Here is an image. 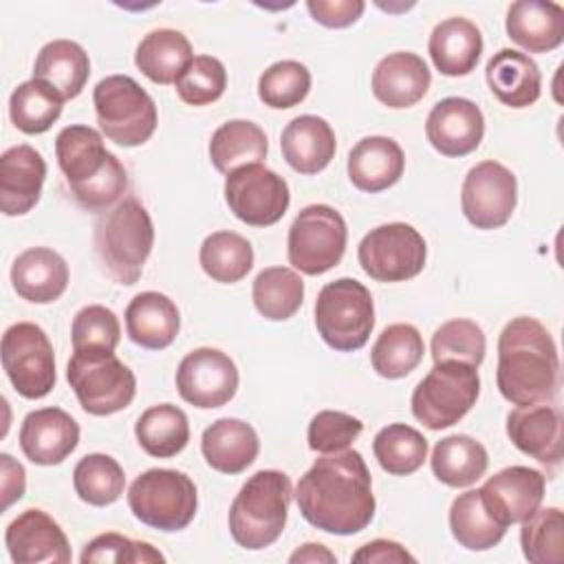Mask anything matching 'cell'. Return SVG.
Segmentation results:
<instances>
[{"label": "cell", "mask_w": 564, "mask_h": 564, "mask_svg": "<svg viewBox=\"0 0 564 564\" xmlns=\"http://www.w3.org/2000/svg\"><path fill=\"white\" fill-rule=\"evenodd\" d=\"M295 500L302 518L333 535H355L375 518L372 476L357 449L322 454L300 478Z\"/></svg>", "instance_id": "6da1fadb"}, {"label": "cell", "mask_w": 564, "mask_h": 564, "mask_svg": "<svg viewBox=\"0 0 564 564\" xmlns=\"http://www.w3.org/2000/svg\"><path fill=\"white\" fill-rule=\"evenodd\" d=\"M496 383L513 405L551 403L560 386L557 346L542 322L513 317L498 337Z\"/></svg>", "instance_id": "7a4b0ae2"}, {"label": "cell", "mask_w": 564, "mask_h": 564, "mask_svg": "<svg viewBox=\"0 0 564 564\" xmlns=\"http://www.w3.org/2000/svg\"><path fill=\"white\" fill-rule=\"evenodd\" d=\"M55 159L73 198L86 212H108L128 187L126 167L90 126L62 128L55 137Z\"/></svg>", "instance_id": "3957f363"}, {"label": "cell", "mask_w": 564, "mask_h": 564, "mask_svg": "<svg viewBox=\"0 0 564 564\" xmlns=\"http://www.w3.org/2000/svg\"><path fill=\"white\" fill-rule=\"evenodd\" d=\"M95 253L106 273L119 284H134L154 247V225L134 196L121 198L95 223Z\"/></svg>", "instance_id": "277c9868"}, {"label": "cell", "mask_w": 564, "mask_h": 564, "mask_svg": "<svg viewBox=\"0 0 564 564\" xmlns=\"http://www.w3.org/2000/svg\"><path fill=\"white\" fill-rule=\"evenodd\" d=\"M293 498L291 480L280 469H260L247 478L229 507V533L247 551L271 546L284 531Z\"/></svg>", "instance_id": "5b68a950"}, {"label": "cell", "mask_w": 564, "mask_h": 564, "mask_svg": "<svg viewBox=\"0 0 564 564\" xmlns=\"http://www.w3.org/2000/svg\"><path fill=\"white\" fill-rule=\"evenodd\" d=\"M66 379L84 408L93 416H108L128 408L137 394L134 372L106 348L73 350Z\"/></svg>", "instance_id": "8992f818"}, {"label": "cell", "mask_w": 564, "mask_h": 564, "mask_svg": "<svg viewBox=\"0 0 564 564\" xmlns=\"http://www.w3.org/2000/svg\"><path fill=\"white\" fill-rule=\"evenodd\" d=\"M315 328L333 350L352 352L364 348L375 328L370 291L355 278L324 284L315 300Z\"/></svg>", "instance_id": "52a82bcc"}, {"label": "cell", "mask_w": 564, "mask_h": 564, "mask_svg": "<svg viewBox=\"0 0 564 564\" xmlns=\"http://www.w3.org/2000/svg\"><path fill=\"white\" fill-rule=\"evenodd\" d=\"M128 507L132 516L150 529L165 533L183 531L198 509L196 485L178 469L154 467L132 480Z\"/></svg>", "instance_id": "ba28073f"}, {"label": "cell", "mask_w": 564, "mask_h": 564, "mask_svg": "<svg viewBox=\"0 0 564 564\" xmlns=\"http://www.w3.org/2000/svg\"><path fill=\"white\" fill-rule=\"evenodd\" d=\"M93 104L101 132L117 145H143L156 130V104L130 75L99 79Z\"/></svg>", "instance_id": "9c48e42d"}, {"label": "cell", "mask_w": 564, "mask_h": 564, "mask_svg": "<svg viewBox=\"0 0 564 564\" xmlns=\"http://www.w3.org/2000/svg\"><path fill=\"white\" fill-rule=\"evenodd\" d=\"M480 394L478 370L463 361H436L434 368L419 381L410 405L419 423L430 430L456 425Z\"/></svg>", "instance_id": "30bf717a"}, {"label": "cell", "mask_w": 564, "mask_h": 564, "mask_svg": "<svg viewBox=\"0 0 564 564\" xmlns=\"http://www.w3.org/2000/svg\"><path fill=\"white\" fill-rule=\"evenodd\" d=\"M348 229L344 216L324 203L300 209L289 227L286 256L304 275H322L344 258Z\"/></svg>", "instance_id": "8fae6325"}, {"label": "cell", "mask_w": 564, "mask_h": 564, "mask_svg": "<svg viewBox=\"0 0 564 564\" xmlns=\"http://www.w3.org/2000/svg\"><path fill=\"white\" fill-rule=\"evenodd\" d=\"M2 368L24 399L46 397L57 381L53 344L33 322H15L2 335Z\"/></svg>", "instance_id": "7c38bea8"}, {"label": "cell", "mask_w": 564, "mask_h": 564, "mask_svg": "<svg viewBox=\"0 0 564 564\" xmlns=\"http://www.w3.org/2000/svg\"><path fill=\"white\" fill-rule=\"evenodd\" d=\"M425 258V240L408 223L379 225L357 247V260L364 273L377 282L412 280L423 271Z\"/></svg>", "instance_id": "4fadbf2b"}, {"label": "cell", "mask_w": 564, "mask_h": 564, "mask_svg": "<svg viewBox=\"0 0 564 564\" xmlns=\"http://www.w3.org/2000/svg\"><path fill=\"white\" fill-rule=\"evenodd\" d=\"M225 200L229 212L251 227H271L289 209L286 181L262 163H249L225 176Z\"/></svg>", "instance_id": "5bb4252c"}, {"label": "cell", "mask_w": 564, "mask_h": 564, "mask_svg": "<svg viewBox=\"0 0 564 564\" xmlns=\"http://www.w3.org/2000/svg\"><path fill=\"white\" fill-rule=\"evenodd\" d=\"M518 205L516 174L498 161L476 163L460 187V209L476 229H498Z\"/></svg>", "instance_id": "9a60e30c"}, {"label": "cell", "mask_w": 564, "mask_h": 564, "mask_svg": "<svg viewBox=\"0 0 564 564\" xmlns=\"http://www.w3.org/2000/svg\"><path fill=\"white\" fill-rule=\"evenodd\" d=\"M174 379L181 399L200 410L227 405L236 397L240 381L234 359L209 346L187 352L181 359Z\"/></svg>", "instance_id": "2e32d148"}, {"label": "cell", "mask_w": 564, "mask_h": 564, "mask_svg": "<svg viewBox=\"0 0 564 564\" xmlns=\"http://www.w3.org/2000/svg\"><path fill=\"white\" fill-rule=\"evenodd\" d=\"M430 145L443 156H467L485 137L482 110L465 97H445L434 104L425 121Z\"/></svg>", "instance_id": "e0dca14e"}, {"label": "cell", "mask_w": 564, "mask_h": 564, "mask_svg": "<svg viewBox=\"0 0 564 564\" xmlns=\"http://www.w3.org/2000/svg\"><path fill=\"white\" fill-rule=\"evenodd\" d=\"M18 441L22 454L31 463L51 467L75 452L79 443V425L66 410L48 405L24 416Z\"/></svg>", "instance_id": "ac0fdd59"}, {"label": "cell", "mask_w": 564, "mask_h": 564, "mask_svg": "<svg viewBox=\"0 0 564 564\" xmlns=\"http://www.w3.org/2000/svg\"><path fill=\"white\" fill-rule=\"evenodd\" d=\"M4 544L15 564H68L73 557L66 533L42 509H26L13 518L4 531Z\"/></svg>", "instance_id": "d6986e66"}, {"label": "cell", "mask_w": 564, "mask_h": 564, "mask_svg": "<svg viewBox=\"0 0 564 564\" xmlns=\"http://www.w3.org/2000/svg\"><path fill=\"white\" fill-rule=\"evenodd\" d=\"M507 436L527 456L555 469L564 456L562 414L551 403L518 405L507 414Z\"/></svg>", "instance_id": "ffe728a7"}, {"label": "cell", "mask_w": 564, "mask_h": 564, "mask_svg": "<svg viewBox=\"0 0 564 564\" xmlns=\"http://www.w3.org/2000/svg\"><path fill=\"white\" fill-rule=\"evenodd\" d=\"M546 478L542 471L524 465H511L485 480L480 494L500 522L516 524L527 520L544 498Z\"/></svg>", "instance_id": "44dd1931"}, {"label": "cell", "mask_w": 564, "mask_h": 564, "mask_svg": "<svg viewBox=\"0 0 564 564\" xmlns=\"http://www.w3.org/2000/svg\"><path fill=\"white\" fill-rule=\"evenodd\" d=\"M46 178L42 154L26 145H13L0 156V209L4 216L29 214L40 196Z\"/></svg>", "instance_id": "7402d4cb"}, {"label": "cell", "mask_w": 564, "mask_h": 564, "mask_svg": "<svg viewBox=\"0 0 564 564\" xmlns=\"http://www.w3.org/2000/svg\"><path fill=\"white\" fill-rule=\"evenodd\" d=\"M432 84V75L421 55L397 51L379 59L372 70V95L388 108H410L419 104Z\"/></svg>", "instance_id": "603a6c76"}, {"label": "cell", "mask_w": 564, "mask_h": 564, "mask_svg": "<svg viewBox=\"0 0 564 564\" xmlns=\"http://www.w3.org/2000/svg\"><path fill=\"white\" fill-rule=\"evenodd\" d=\"M507 35L527 53H549L564 42V7L551 0H518L509 4Z\"/></svg>", "instance_id": "cb8c5ba5"}, {"label": "cell", "mask_w": 564, "mask_h": 564, "mask_svg": "<svg viewBox=\"0 0 564 564\" xmlns=\"http://www.w3.org/2000/svg\"><path fill=\"white\" fill-rule=\"evenodd\" d=\"M66 260L48 247H31L11 264L13 291L33 304H51L59 300L68 286Z\"/></svg>", "instance_id": "d4e9b609"}, {"label": "cell", "mask_w": 564, "mask_h": 564, "mask_svg": "<svg viewBox=\"0 0 564 564\" xmlns=\"http://www.w3.org/2000/svg\"><path fill=\"white\" fill-rule=\"evenodd\" d=\"M346 167L357 189L377 194L392 187L403 176L405 154L394 139L372 134L352 145Z\"/></svg>", "instance_id": "484cf974"}, {"label": "cell", "mask_w": 564, "mask_h": 564, "mask_svg": "<svg viewBox=\"0 0 564 564\" xmlns=\"http://www.w3.org/2000/svg\"><path fill=\"white\" fill-rule=\"evenodd\" d=\"M284 161L304 176L317 174L335 156L337 141L330 123L317 115H300L286 123L280 137Z\"/></svg>", "instance_id": "4316f807"}, {"label": "cell", "mask_w": 564, "mask_h": 564, "mask_svg": "<svg viewBox=\"0 0 564 564\" xmlns=\"http://www.w3.org/2000/svg\"><path fill=\"white\" fill-rule=\"evenodd\" d=\"M427 53L441 75H469L482 53V33L467 18H445L432 29Z\"/></svg>", "instance_id": "83f0119b"}, {"label": "cell", "mask_w": 564, "mask_h": 564, "mask_svg": "<svg viewBox=\"0 0 564 564\" xmlns=\"http://www.w3.org/2000/svg\"><path fill=\"white\" fill-rule=\"evenodd\" d=\"M485 77L496 99L509 108H527L540 99V68L522 51L500 48L498 53H494L487 62Z\"/></svg>", "instance_id": "f1b7e54d"}, {"label": "cell", "mask_w": 564, "mask_h": 564, "mask_svg": "<svg viewBox=\"0 0 564 564\" xmlns=\"http://www.w3.org/2000/svg\"><path fill=\"white\" fill-rule=\"evenodd\" d=\"M128 337L148 350L167 348L181 330V313L176 304L159 291L134 295L126 308Z\"/></svg>", "instance_id": "f546056e"}, {"label": "cell", "mask_w": 564, "mask_h": 564, "mask_svg": "<svg viewBox=\"0 0 564 564\" xmlns=\"http://www.w3.org/2000/svg\"><path fill=\"white\" fill-rule=\"evenodd\" d=\"M200 452L212 469L234 476L253 465L260 452V438L247 421L227 416L205 427Z\"/></svg>", "instance_id": "4dcf8cb0"}, {"label": "cell", "mask_w": 564, "mask_h": 564, "mask_svg": "<svg viewBox=\"0 0 564 564\" xmlns=\"http://www.w3.org/2000/svg\"><path fill=\"white\" fill-rule=\"evenodd\" d=\"M90 75V59L84 46L73 40L46 42L33 64V79L51 84L62 97L75 99Z\"/></svg>", "instance_id": "1f68e13d"}, {"label": "cell", "mask_w": 564, "mask_h": 564, "mask_svg": "<svg viewBox=\"0 0 564 564\" xmlns=\"http://www.w3.org/2000/svg\"><path fill=\"white\" fill-rule=\"evenodd\" d=\"M449 529L454 540L467 551H489L507 533V524L485 502L480 489L458 494L449 507Z\"/></svg>", "instance_id": "d6a6232c"}, {"label": "cell", "mask_w": 564, "mask_h": 564, "mask_svg": "<svg viewBox=\"0 0 564 564\" xmlns=\"http://www.w3.org/2000/svg\"><path fill=\"white\" fill-rule=\"evenodd\" d=\"M194 59L189 40L176 29L150 31L134 51L137 68L154 84H176L181 73Z\"/></svg>", "instance_id": "836d02e7"}, {"label": "cell", "mask_w": 564, "mask_h": 564, "mask_svg": "<svg viewBox=\"0 0 564 564\" xmlns=\"http://www.w3.org/2000/svg\"><path fill=\"white\" fill-rule=\"evenodd\" d=\"M432 471L438 482L460 489L474 485L489 467L487 449L469 434H452L441 438L430 458Z\"/></svg>", "instance_id": "e575fe53"}, {"label": "cell", "mask_w": 564, "mask_h": 564, "mask_svg": "<svg viewBox=\"0 0 564 564\" xmlns=\"http://www.w3.org/2000/svg\"><path fill=\"white\" fill-rule=\"evenodd\" d=\"M269 141L264 130L247 119H231L218 126L209 139V159L212 165L229 174L236 167L249 163H262L267 156Z\"/></svg>", "instance_id": "d590c367"}, {"label": "cell", "mask_w": 564, "mask_h": 564, "mask_svg": "<svg viewBox=\"0 0 564 564\" xmlns=\"http://www.w3.org/2000/svg\"><path fill=\"white\" fill-rule=\"evenodd\" d=\"M134 436L145 454L154 458H172L183 452L189 441L187 414L172 403L152 405L139 416Z\"/></svg>", "instance_id": "8d00e7d4"}, {"label": "cell", "mask_w": 564, "mask_h": 564, "mask_svg": "<svg viewBox=\"0 0 564 564\" xmlns=\"http://www.w3.org/2000/svg\"><path fill=\"white\" fill-rule=\"evenodd\" d=\"M425 344L416 326L412 324H390L377 337L370 350L372 370L383 379L408 377L423 359Z\"/></svg>", "instance_id": "74e56055"}, {"label": "cell", "mask_w": 564, "mask_h": 564, "mask_svg": "<svg viewBox=\"0 0 564 564\" xmlns=\"http://www.w3.org/2000/svg\"><path fill=\"white\" fill-rule=\"evenodd\" d=\"M251 300L262 317L284 322L300 311L304 300V282L300 273L289 267H267L253 280Z\"/></svg>", "instance_id": "f35d334b"}, {"label": "cell", "mask_w": 564, "mask_h": 564, "mask_svg": "<svg viewBox=\"0 0 564 564\" xmlns=\"http://www.w3.org/2000/svg\"><path fill=\"white\" fill-rule=\"evenodd\" d=\"M64 97L42 79L18 84L9 97V117L24 134L46 132L62 115Z\"/></svg>", "instance_id": "ab89813d"}, {"label": "cell", "mask_w": 564, "mask_h": 564, "mask_svg": "<svg viewBox=\"0 0 564 564\" xmlns=\"http://www.w3.org/2000/svg\"><path fill=\"white\" fill-rule=\"evenodd\" d=\"M198 262L214 282L234 284L251 271L253 247L245 236L236 231H214L203 240Z\"/></svg>", "instance_id": "60d3db41"}, {"label": "cell", "mask_w": 564, "mask_h": 564, "mask_svg": "<svg viewBox=\"0 0 564 564\" xmlns=\"http://www.w3.org/2000/svg\"><path fill=\"white\" fill-rule=\"evenodd\" d=\"M372 452L379 467L390 476H410L427 458V438L412 425L390 423L377 432Z\"/></svg>", "instance_id": "b9f144b4"}, {"label": "cell", "mask_w": 564, "mask_h": 564, "mask_svg": "<svg viewBox=\"0 0 564 564\" xmlns=\"http://www.w3.org/2000/svg\"><path fill=\"white\" fill-rule=\"evenodd\" d=\"M73 487L79 500L90 507H108L117 502L126 487V474L117 458L108 454H86L73 469Z\"/></svg>", "instance_id": "7bdbcfd3"}, {"label": "cell", "mask_w": 564, "mask_h": 564, "mask_svg": "<svg viewBox=\"0 0 564 564\" xmlns=\"http://www.w3.org/2000/svg\"><path fill=\"white\" fill-rule=\"evenodd\" d=\"M522 555L531 564H562L564 560V516L557 507L535 509L520 522Z\"/></svg>", "instance_id": "ee69618b"}, {"label": "cell", "mask_w": 564, "mask_h": 564, "mask_svg": "<svg viewBox=\"0 0 564 564\" xmlns=\"http://www.w3.org/2000/svg\"><path fill=\"white\" fill-rule=\"evenodd\" d=\"M487 339L482 328L465 317L441 324L432 335V359L436 361H463L478 368L485 359Z\"/></svg>", "instance_id": "f6af8a7d"}, {"label": "cell", "mask_w": 564, "mask_h": 564, "mask_svg": "<svg viewBox=\"0 0 564 564\" xmlns=\"http://www.w3.org/2000/svg\"><path fill=\"white\" fill-rule=\"evenodd\" d=\"M311 90V70L295 59L271 64L258 79V97L264 106L286 110L306 99Z\"/></svg>", "instance_id": "bcb514c9"}, {"label": "cell", "mask_w": 564, "mask_h": 564, "mask_svg": "<svg viewBox=\"0 0 564 564\" xmlns=\"http://www.w3.org/2000/svg\"><path fill=\"white\" fill-rule=\"evenodd\" d=\"M174 86L181 101L189 106H207L220 99L227 88L225 64L212 55H194Z\"/></svg>", "instance_id": "7dc6e473"}, {"label": "cell", "mask_w": 564, "mask_h": 564, "mask_svg": "<svg viewBox=\"0 0 564 564\" xmlns=\"http://www.w3.org/2000/svg\"><path fill=\"white\" fill-rule=\"evenodd\" d=\"M73 350L77 348H106L115 350L121 339V324L115 311L101 304L79 308L70 324Z\"/></svg>", "instance_id": "c3c4849f"}, {"label": "cell", "mask_w": 564, "mask_h": 564, "mask_svg": "<svg viewBox=\"0 0 564 564\" xmlns=\"http://www.w3.org/2000/svg\"><path fill=\"white\" fill-rule=\"evenodd\" d=\"M364 432V423L339 410H322L308 423V447L317 454H335L348 449L359 434Z\"/></svg>", "instance_id": "681fc988"}, {"label": "cell", "mask_w": 564, "mask_h": 564, "mask_svg": "<svg viewBox=\"0 0 564 564\" xmlns=\"http://www.w3.org/2000/svg\"><path fill=\"white\" fill-rule=\"evenodd\" d=\"M82 564L90 562H126V564H150V562H165V555L156 551L150 542L130 540L128 535L108 531L93 538L82 555Z\"/></svg>", "instance_id": "f907efd6"}, {"label": "cell", "mask_w": 564, "mask_h": 564, "mask_svg": "<svg viewBox=\"0 0 564 564\" xmlns=\"http://www.w3.org/2000/svg\"><path fill=\"white\" fill-rule=\"evenodd\" d=\"M306 9H308L311 18L322 26L346 29L361 18L366 2H361V0H308Z\"/></svg>", "instance_id": "816d5d0a"}, {"label": "cell", "mask_w": 564, "mask_h": 564, "mask_svg": "<svg viewBox=\"0 0 564 564\" xmlns=\"http://www.w3.org/2000/svg\"><path fill=\"white\" fill-rule=\"evenodd\" d=\"M352 562H366V564H403V562H416V557L401 546L394 540H372L364 546H359L352 553Z\"/></svg>", "instance_id": "f5cc1de1"}, {"label": "cell", "mask_w": 564, "mask_h": 564, "mask_svg": "<svg viewBox=\"0 0 564 564\" xmlns=\"http://www.w3.org/2000/svg\"><path fill=\"white\" fill-rule=\"evenodd\" d=\"M0 474H2L0 476V491H2L0 509L7 511L15 500H20L24 496L26 471L11 454H0Z\"/></svg>", "instance_id": "db71d44e"}, {"label": "cell", "mask_w": 564, "mask_h": 564, "mask_svg": "<svg viewBox=\"0 0 564 564\" xmlns=\"http://www.w3.org/2000/svg\"><path fill=\"white\" fill-rule=\"evenodd\" d=\"M289 562H291V564H297V562H308V564L326 562V564H335V562H337V555H335L330 549H326L324 544L306 542V544H302L300 549H295V551L289 555Z\"/></svg>", "instance_id": "11a10c76"}]
</instances>
